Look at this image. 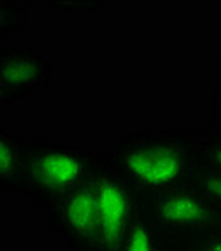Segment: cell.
I'll list each match as a JSON object with an SVG mask.
<instances>
[{
    "instance_id": "cell-11",
    "label": "cell",
    "mask_w": 221,
    "mask_h": 251,
    "mask_svg": "<svg viewBox=\"0 0 221 251\" xmlns=\"http://www.w3.org/2000/svg\"><path fill=\"white\" fill-rule=\"evenodd\" d=\"M195 166L208 171L221 173V136L211 134L210 131L204 132V137L196 152Z\"/></svg>"
},
{
    "instance_id": "cell-1",
    "label": "cell",
    "mask_w": 221,
    "mask_h": 251,
    "mask_svg": "<svg viewBox=\"0 0 221 251\" xmlns=\"http://www.w3.org/2000/svg\"><path fill=\"white\" fill-rule=\"evenodd\" d=\"M206 131H141L116 139L100 154L132 188L134 194H154L178 186L196 163Z\"/></svg>"
},
{
    "instance_id": "cell-16",
    "label": "cell",
    "mask_w": 221,
    "mask_h": 251,
    "mask_svg": "<svg viewBox=\"0 0 221 251\" xmlns=\"http://www.w3.org/2000/svg\"><path fill=\"white\" fill-rule=\"evenodd\" d=\"M5 106H9V99H7L5 89H3L2 82H0V109H3Z\"/></svg>"
},
{
    "instance_id": "cell-12",
    "label": "cell",
    "mask_w": 221,
    "mask_h": 251,
    "mask_svg": "<svg viewBox=\"0 0 221 251\" xmlns=\"http://www.w3.org/2000/svg\"><path fill=\"white\" fill-rule=\"evenodd\" d=\"M190 251H221V231L181 238Z\"/></svg>"
},
{
    "instance_id": "cell-4",
    "label": "cell",
    "mask_w": 221,
    "mask_h": 251,
    "mask_svg": "<svg viewBox=\"0 0 221 251\" xmlns=\"http://www.w3.org/2000/svg\"><path fill=\"white\" fill-rule=\"evenodd\" d=\"M96 174L98 171L71 193L39 206L46 214L47 225L71 251H94L98 233Z\"/></svg>"
},
{
    "instance_id": "cell-14",
    "label": "cell",
    "mask_w": 221,
    "mask_h": 251,
    "mask_svg": "<svg viewBox=\"0 0 221 251\" xmlns=\"http://www.w3.org/2000/svg\"><path fill=\"white\" fill-rule=\"evenodd\" d=\"M211 134L221 136V87H216L211 94Z\"/></svg>"
},
{
    "instance_id": "cell-9",
    "label": "cell",
    "mask_w": 221,
    "mask_h": 251,
    "mask_svg": "<svg viewBox=\"0 0 221 251\" xmlns=\"http://www.w3.org/2000/svg\"><path fill=\"white\" fill-rule=\"evenodd\" d=\"M22 136L7 131L0 126V189H7L19 163Z\"/></svg>"
},
{
    "instance_id": "cell-8",
    "label": "cell",
    "mask_w": 221,
    "mask_h": 251,
    "mask_svg": "<svg viewBox=\"0 0 221 251\" xmlns=\"http://www.w3.org/2000/svg\"><path fill=\"white\" fill-rule=\"evenodd\" d=\"M32 2L0 0V40L22 34L30 19Z\"/></svg>"
},
{
    "instance_id": "cell-13",
    "label": "cell",
    "mask_w": 221,
    "mask_h": 251,
    "mask_svg": "<svg viewBox=\"0 0 221 251\" xmlns=\"http://www.w3.org/2000/svg\"><path fill=\"white\" fill-rule=\"evenodd\" d=\"M49 9L54 12H69V14H77V12H99L104 7L102 2H47Z\"/></svg>"
},
{
    "instance_id": "cell-7",
    "label": "cell",
    "mask_w": 221,
    "mask_h": 251,
    "mask_svg": "<svg viewBox=\"0 0 221 251\" xmlns=\"http://www.w3.org/2000/svg\"><path fill=\"white\" fill-rule=\"evenodd\" d=\"M174 238L170 236L152 220L144 194H136V206L119 251H172Z\"/></svg>"
},
{
    "instance_id": "cell-6",
    "label": "cell",
    "mask_w": 221,
    "mask_h": 251,
    "mask_svg": "<svg viewBox=\"0 0 221 251\" xmlns=\"http://www.w3.org/2000/svg\"><path fill=\"white\" fill-rule=\"evenodd\" d=\"M50 77L52 64L44 50L24 46L0 49V82L9 104L46 91L50 86Z\"/></svg>"
},
{
    "instance_id": "cell-10",
    "label": "cell",
    "mask_w": 221,
    "mask_h": 251,
    "mask_svg": "<svg viewBox=\"0 0 221 251\" xmlns=\"http://www.w3.org/2000/svg\"><path fill=\"white\" fill-rule=\"evenodd\" d=\"M183 184L221 204V173L208 171L195 166Z\"/></svg>"
},
{
    "instance_id": "cell-2",
    "label": "cell",
    "mask_w": 221,
    "mask_h": 251,
    "mask_svg": "<svg viewBox=\"0 0 221 251\" xmlns=\"http://www.w3.org/2000/svg\"><path fill=\"white\" fill-rule=\"evenodd\" d=\"M100 154L84 144L50 137L22 139L15 174L5 191L30 198L37 206L71 193L98 171Z\"/></svg>"
},
{
    "instance_id": "cell-3",
    "label": "cell",
    "mask_w": 221,
    "mask_h": 251,
    "mask_svg": "<svg viewBox=\"0 0 221 251\" xmlns=\"http://www.w3.org/2000/svg\"><path fill=\"white\" fill-rule=\"evenodd\" d=\"M144 196L152 220L170 236L188 238L221 231V204L183 183Z\"/></svg>"
},
{
    "instance_id": "cell-15",
    "label": "cell",
    "mask_w": 221,
    "mask_h": 251,
    "mask_svg": "<svg viewBox=\"0 0 221 251\" xmlns=\"http://www.w3.org/2000/svg\"><path fill=\"white\" fill-rule=\"evenodd\" d=\"M216 87H221V49L216 54Z\"/></svg>"
},
{
    "instance_id": "cell-17",
    "label": "cell",
    "mask_w": 221,
    "mask_h": 251,
    "mask_svg": "<svg viewBox=\"0 0 221 251\" xmlns=\"http://www.w3.org/2000/svg\"><path fill=\"white\" fill-rule=\"evenodd\" d=\"M174 238V236H172ZM172 251H190V248L186 246V243H184L181 238H174V250Z\"/></svg>"
},
{
    "instance_id": "cell-5",
    "label": "cell",
    "mask_w": 221,
    "mask_h": 251,
    "mask_svg": "<svg viewBox=\"0 0 221 251\" xmlns=\"http://www.w3.org/2000/svg\"><path fill=\"white\" fill-rule=\"evenodd\" d=\"M98 188V233L94 251H119L136 206L132 188L111 164L100 157L96 174Z\"/></svg>"
}]
</instances>
